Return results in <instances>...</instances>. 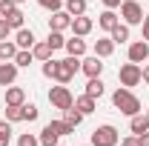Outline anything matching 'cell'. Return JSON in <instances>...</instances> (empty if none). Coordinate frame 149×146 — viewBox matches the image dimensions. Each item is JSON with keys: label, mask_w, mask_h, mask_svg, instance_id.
<instances>
[{"label": "cell", "mask_w": 149, "mask_h": 146, "mask_svg": "<svg viewBox=\"0 0 149 146\" xmlns=\"http://www.w3.org/2000/svg\"><path fill=\"white\" fill-rule=\"evenodd\" d=\"M112 103H115V109L123 112V115H138L141 112V100H138V95L132 89H126V86H120V89H115V95H112Z\"/></svg>", "instance_id": "6da1fadb"}, {"label": "cell", "mask_w": 149, "mask_h": 146, "mask_svg": "<svg viewBox=\"0 0 149 146\" xmlns=\"http://www.w3.org/2000/svg\"><path fill=\"white\" fill-rule=\"evenodd\" d=\"M77 72H80V57L69 55V57H63V60H57V69H55V77H52V80H57V83L66 86Z\"/></svg>", "instance_id": "7a4b0ae2"}, {"label": "cell", "mask_w": 149, "mask_h": 146, "mask_svg": "<svg viewBox=\"0 0 149 146\" xmlns=\"http://www.w3.org/2000/svg\"><path fill=\"white\" fill-rule=\"evenodd\" d=\"M118 140H120V135L112 123H103L92 132V146H118Z\"/></svg>", "instance_id": "3957f363"}, {"label": "cell", "mask_w": 149, "mask_h": 146, "mask_svg": "<svg viewBox=\"0 0 149 146\" xmlns=\"http://www.w3.org/2000/svg\"><path fill=\"white\" fill-rule=\"evenodd\" d=\"M49 103L55 106V109H60V112H66L69 106H74V97H72V92H69V86H52L49 89Z\"/></svg>", "instance_id": "277c9868"}, {"label": "cell", "mask_w": 149, "mask_h": 146, "mask_svg": "<svg viewBox=\"0 0 149 146\" xmlns=\"http://www.w3.org/2000/svg\"><path fill=\"white\" fill-rule=\"evenodd\" d=\"M120 17H123L126 26L143 23V9H141V3H138V0H123V3H120Z\"/></svg>", "instance_id": "5b68a950"}, {"label": "cell", "mask_w": 149, "mask_h": 146, "mask_svg": "<svg viewBox=\"0 0 149 146\" xmlns=\"http://www.w3.org/2000/svg\"><path fill=\"white\" fill-rule=\"evenodd\" d=\"M118 77H120V86H126V89H132V86H138L141 80H143V74H141V63H123L120 66V72H118Z\"/></svg>", "instance_id": "8992f818"}, {"label": "cell", "mask_w": 149, "mask_h": 146, "mask_svg": "<svg viewBox=\"0 0 149 146\" xmlns=\"http://www.w3.org/2000/svg\"><path fill=\"white\" fill-rule=\"evenodd\" d=\"M69 26H72V15H69L66 9L52 12V17H49V29H52V32H63V29H69Z\"/></svg>", "instance_id": "52a82bcc"}, {"label": "cell", "mask_w": 149, "mask_h": 146, "mask_svg": "<svg viewBox=\"0 0 149 146\" xmlns=\"http://www.w3.org/2000/svg\"><path fill=\"white\" fill-rule=\"evenodd\" d=\"M103 57H97V55H92V57H83L80 60V72L86 74V77H100V72H103V63H100Z\"/></svg>", "instance_id": "ba28073f"}, {"label": "cell", "mask_w": 149, "mask_h": 146, "mask_svg": "<svg viewBox=\"0 0 149 146\" xmlns=\"http://www.w3.org/2000/svg\"><path fill=\"white\" fill-rule=\"evenodd\" d=\"M15 80H17V63L15 60L0 63V86H12Z\"/></svg>", "instance_id": "9c48e42d"}, {"label": "cell", "mask_w": 149, "mask_h": 146, "mask_svg": "<svg viewBox=\"0 0 149 146\" xmlns=\"http://www.w3.org/2000/svg\"><path fill=\"white\" fill-rule=\"evenodd\" d=\"M149 57V43L146 40H135V43H129V60L132 63H143Z\"/></svg>", "instance_id": "30bf717a"}, {"label": "cell", "mask_w": 149, "mask_h": 146, "mask_svg": "<svg viewBox=\"0 0 149 146\" xmlns=\"http://www.w3.org/2000/svg\"><path fill=\"white\" fill-rule=\"evenodd\" d=\"M92 26H95L92 17H86V15H77V17H72V26H69V29H72L77 37H86L89 32H92Z\"/></svg>", "instance_id": "8fae6325"}, {"label": "cell", "mask_w": 149, "mask_h": 146, "mask_svg": "<svg viewBox=\"0 0 149 146\" xmlns=\"http://www.w3.org/2000/svg\"><path fill=\"white\" fill-rule=\"evenodd\" d=\"M74 109H77L83 117H86V115H92V112L97 109V103H95V97H89V95L83 92L80 97H74Z\"/></svg>", "instance_id": "7c38bea8"}, {"label": "cell", "mask_w": 149, "mask_h": 146, "mask_svg": "<svg viewBox=\"0 0 149 146\" xmlns=\"http://www.w3.org/2000/svg\"><path fill=\"white\" fill-rule=\"evenodd\" d=\"M63 49H66V55H72V57H83V55H86V40L74 35L72 40H66V46H63Z\"/></svg>", "instance_id": "4fadbf2b"}, {"label": "cell", "mask_w": 149, "mask_h": 146, "mask_svg": "<svg viewBox=\"0 0 149 146\" xmlns=\"http://www.w3.org/2000/svg\"><path fill=\"white\" fill-rule=\"evenodd\" d=\"M26 103V92L20 86H6V106H23Z\"/></svg>", "instance_id": "5bb4252c"}, {"label": "cell", "mask_w": 149, "mask_h": 146, "mask_svg": "<svg viewBox=\"0 0 149 146\" xmlns=\"http://www.w3.org/2000/svg\"><path fill=\"white\" fill-rule=\"evenodd\" d=\"M118 23H120V20H118V15H115V9H103L100 17H97V26H100L103 32H112Z\"/></svg>", "instance_id": "9a60e30c"}, {"label": "cell", "mask_w": 149, "mask_h": 146, "mask_svg": "<svg viewBox=\"0 0 149 146\" xmlns=\"http://www.w3.org/2000/svg\"><path fill=\"white\" fill-rule=\"evenodd\" d=\"M15 43H17V49H32L35 46V32L32 29H17V35H15Z\"/></svg>", "instance_id": "2e32d148"}, {"label": "cell", "mask_w": 149, "mask_h": 146, "mask_svg": "<svg viewBox=\"0 0 149 146\" xmlns=\"http://www.w3.org/2000/svg\"><path fill=\"white\" fill-rule=\"evenodd\" d=\"M129 129H132V135H143V132H149V117L146 115H132L129 117Z\"/></svg>", "instance_id": "e0dca14e"}, {"label": "cell", "mask_w": 149, "mask_h": 146, "mask_svg": "<svg viewBox=\"0 0 149 146\" xmlns=\"http://www.w3.org/2000/svg\"><path fill=\"white\" fill-rule=\"evenodd\" d=\"M112 52H115V40H112V37L95 40V55H97V57H109Z\"/></svg>", "instance_id": "ac0fdd59"}, {"label": "cell", "mask_w": 149, "mask_h": 146, "mask_svg": "<svg viewBox=\"0 0 149 146\" xmlns=\"http://www.w3.org/2000/svg\"><path fill=\"white\" fill-rule=\"evenodd\" d=\"M52 52H55V49H52L46 40H40V43L35 40V46H32V55H35V60H49V57H52Z\"/></svg>", "instance_id": "d6986e66"}, {"label": "cell", "mask_w": 149, "mask_h": 146, "mask_svg": "<svg viewBox=\"0 0 149 146\" xmlns=\"http://www.w3.org/2000/svg\"><path fill=\"white\" fill-rule=\"evenodd\" d=\"M15 55H17V43H12V40H0V63L15 60Z\"/></svg>", "instance_id": "ffe728a7"}, {"label": "cell", "mask_w": 149, "mask_h": 146, "mask_svg": "<svg viewBox=\"0 0 149 146\" xmlns=\"http://www.w3.org/2000/svg\"><path fill=\"white\" fill-rule=\"evenodd\" d=\"M103 80H100V77H89V83H86V95H89V97H95V100H97V97H103Z\"/></svg>", "instance_id": "44dd1931"}, {"label": "cell", "mask_w": 149, "mask_h": 146, "mask_svg": "<svg viewBox=\"0 0 149 146\" xmlns=\"http://www.w3.org/2000/svg\"><path fill=\"white\" fill-rule=\"evenodd\" d=\"M32 60H35L32 49H17V55H15V63H17V69H29V66H32Z\"/></svg>", "instance_id": "7402d4cb"}, {"label": "cell", "mask_w": 149, "mask_h": 146, "mask_svg": "<svg viewBox=\"0 0 149 146\" xmlns=\"http://www.w3.org/2000/svg\"><path fill=\"white\" fill-rule=\"evenodd\" d=\"M109 37L115 40V46H118V43H126V40H129V26H126V23H123V26L118 23V26L109 32Z\"/></svg>", "instance_id": "603a6c76"}, {"label": "cell", "mask_w": 149, "mask_h": 146, "mask_svg": "<svg viewBox=\"0 0 149 146\" xmlns=\"http://www.w3.org/2000/svg\"><path fill=\"white\" fill-rule=\"evenodd\" d=\"M63 6H66V12H69L72 17H77V15H86V0H66Z\"/></svg>", "instance_id": "cb8c5ba5"}, {"label": "cell", "mask_w": 149, "mask_h": 146, "mask_svg": "<svg viewBox=\"0 0 149 146\" xmlns=\"http://www.w3.org/2000/svg\"><path fill=\"white\" fill-rule=\"evenodd\" d=\"M63 120H66V123H69L72 129H77V126H80V120H83V115L74 109V106H69V109L63 112Z\"/></svg>", "instance_id": "d4e9b609"}, {"label": "cell", "mask_w": 149, "mask_h": 146, "mask_svg": "<svg viewBox=\"0 0 149 146\" xmlns=\"http://www.w3.org/2000/svg\"><path fill=\"white\" fill-rule=\"evenodd\" d=\"M6 23H9L12 29H23V23H26V15H23L20 9H15V12H9V15H6Z\"/></svg>", "instance_id": "484cf974"}, {"label": "cell", "mask_w": 149, "mask_h": 146, "mask_svg": "<svg viewBox=\"0 0 149 146\" xmlns=\"http://www.w3.org/2000/svg\"><path fill=\"white\" fill-rule=\"evenodd\" d=\"M57 138H60V135L46 126L43 132H40V138H37V140H40V146H57Z\"/></svg>", "instance_id": "4316f807"}, {"label": "cell", "mask_w": 149, "mask_h": 146, "mask_svg": "<svg viewBox=\"0 0 149 146\" xmlns=\"http://www.w3.org/2000/svg\"><path fill=\"white\" fill-rule=\"evenodd\" d=\"M46 126L52 129V132H57V135H74V129L66 123V120H49Z\"/></svg>", "instance_id": "83f0119b"}, {"label": "cell", "mask_w": 149, "mask_h": 146, "mask_svg": "<svg viewBox=\"0 0 149 146\" xmlns=\"http://www.w3.org/2000/svg\"><path fill=\"white\" fill-rule=\"evenodd\" d=\"M12 143V123L9 120H0V146Z\"/></svg>", "instance_id": "f1b7e54d"}, {"label": "cell", "mask_w": 149, "mask_h": 146, "mask_svg": "<svg viewBox=\"0 0 149 146\" xmlns=\"http://www.w3.org/2000/svg\"><path fill=\"white\" fill-rule=\"evenodd\" d=\"M46 43H49L52 49H63V46H66V37H63V32H52V29H49V40H46Z\"/></svg>", "instance_id": "f546056e"}, {"label": "cell", "mask_w": 149, "mask_h": 146, "mask_svg": "<svg viewBox=\"0 0 149 146\" xmlns=\"http://www.w3.org/2000/svg\"><path fill=\"white\" fill-rule=\"evenodd\" d=\"M6 120H9V123L23 120V106H6Z\"/></svg>", "instance_id": "4dcf8cb0"}, {"label": "cell", "mask_w": 149, "mask_h": 146, "mask_svg": "<svg viewBox=\"0 0 149 146\" xmlns=\"http://www.w3.org/2000/svg\"><path fill=\"white\" fill-rule=\"evenodd\" d=\"M37 115H40V112H37V106H35V103H23V120L35 123V120H37Z\"/></svg>", "instance_id": "1f68e13d"}, {"label": "cell", "mask_w": 149, "mask_h": 146, "mask_svg": "<svg viewBox=\"0 0 149 146\" xmlns=\"http://www.w3.org/2000/svg\"><path fill=\"white\" fill-rule=\"evenodd\" d=\"M17 146H40V140H37L32 132H23V135L17 138Z\"/></svg>", "instance_id": "d6a6232c"}, {"label": "cell", "mask_w": 149, "mask_h": 146, "mask_svg": "<svg viewBox=\"0 0 149 146\" xmlns=\"http://www.w3.org/2000/svg\"><path fill=\"white\" fill-rule=\"evenodd\" d=\"M43 9H49V12H57V9H63V0H37Z\"/></svg>", "instance_id": "836d02e7"}, {"label": "cell", "mask_w": 149, "mask_h": 146, "mask_svg": "<svg viewBox=\"0 0 149 146\" xmlns=\"http://www.w3.org/2000/svg\"><path fill=\"white\" fill-rule=\"evenodd\" d=\"M55 69H57V60H52V57L43 60V74H46V77H55Z\"/></svg>", "instance_id": "e575fe53"}, {"label": "cell", "mask_w": 149, "mask_h": 146, "mask_svg": "<svg viewBox=\"0 0 149 146\" xmlns=\"http://www.w3.org/2000/svg\"><path fill=\"white\" fill-rule=\"evenodd\" d=\"M15 9H17V3H15V0H0V15H3V17H6L9 12H15Z\"/></svg>", "instance_id": "d590c367"}, {"label": "cell", "mask_w": 149, "mask_h": 146, "mask_svg": "<svg viewBox=\"0 0 149 146\" xmlns=\"http://www.w3.org/2000/svg\"><path fill=\"white\" fill-rule=\"evenodd\" d=\"M9 35H12V26L6 23V17H0V40H6Z\"/></svg>", "instance_id": "8d00e7d4"}, {"label": "cell", "mask_w": 149, "mask_h": 146, "mask_svg": "<svg viewBox=\"0 0 149 146\" xmlns=\"http://www.w3.org/2000/svg\"><path fill=\"white\" fill-rule=\"evenodd\" d=\"M120 146H141V140H138V135H129V138L120 140Z\"/></svg>", "instance_id": "74e56055"}, {"label": "cell", "mask_w": 149, "mask_h": 146, "mask_svg": "<svg viewBox=\"0 0 149 146\" xmlns=\"http://www.w3.org/2000/svg\"><path fill=\"white\" fill-rule=\"evenodd\" d=\"M120 3H123V0H103L106 9H120Z\"/></svg>", "instance_id": "f35d334b"}, {"label": "cell", "mask_w": 149, "mask_h": 146, "mask_svg": "<svg viewBox=\"0 0 149 146\" xmlns=\"http://www.w3.org/2000/svg\"><path fill=\"white\" fill-rule=\"evenodd\" d=\"M143 40L149 43V15H143Z\"/></svg>", "instance_id": "ab89813d"}, {"label": "cell", "mask_w": 149, "mask_h": 146, "mask_svg": "<svg viewBox=\"0 0 149 146\" xmlns=\"http://www.w3.org/2000/svg\"><path fill=\"white\" fill-rule=\"evenodd\" d=\"M138 140H141V146H149V132H143V135H138Z\"/></svg>", "instance_id": "60d3db41"}, {"label": "cell", "mask_w": 149, "mask_h": 146, "mask_svg": "<svg viewBox=\"0 0 149 146\" xmlns=\"http://www.w3.org/2000/svg\"><path fill=\"white\" fill-rule=\"evenodd\" d=\"M141 74H143V80L149 83V66H143V69H141Z\"/></svg>", "instance_id": "b9f144b4"}, {"label": "cell", "mask_w": 149, "mask_h": 146, "mask_svg": "<svg viewBox=\"0 0 149 146\" xmlns=\"http://www.w3.org/2000/svg\"><path fill=\"white\" fill-rule=\"evenodd\" d=\"M15 3H26V0H15Z\"/></svg>", "instance_id": "7bdbcfd3"}, {"label": "cell", "mask_w": 149, "mask_h": 146, "mask_svg": "<svg viewBox=\"0 0 149 146\" xmlns=\"http://www.w3.org/2000/svg\"><path fill=\"white\" fill-rule=\"evenodd\" d=\"M146 117H149V109H146Z\"/></svg>", "instance_id": "ee69618b"}, {"label": "cell", "mask_w": 149, "mask_h": 146, "mask_svg": "<svg viewBox=\"0 0 149 146\" xmlns=\"http://www.w3.org/2000/svg\"><path fill=\"white\" fill-rule=\"evenodd\" d=\"M57 146H60V143H57Z\"/></svg>", "instance_id": "f6af8a7d"}, {"label": "cell", "mask_w": 149, "mask_h": 146, "mask_svg": "<svg viewBox=\"0 0 149 146\" xmlns=\"http://www.w3.org/2000/svg\"><path fill=\"white\" fill-rule=\"evenodd\" d=\"M89 146H92V143H89Z\"/></svg>", "instance_id": "bcb514c9"}]
</instances>
